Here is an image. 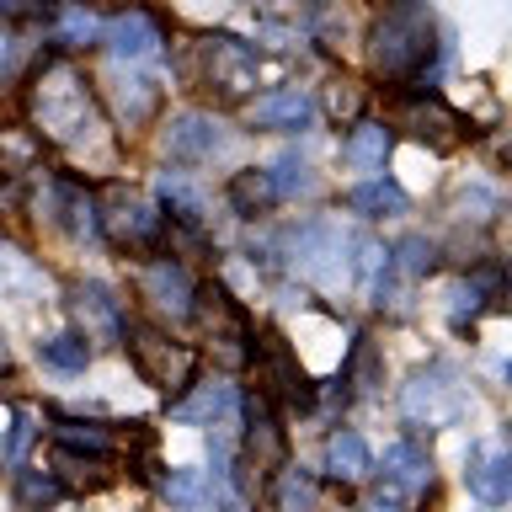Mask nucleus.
<instances>
[{"instance_id":"393cba45","label":"nucleus","mask_w":512,"mask_h":512,"mask_svg":"<svg viewBox=\"0 0 512 512\" xmlns=\"http://www.w3.org/2000/svg\"><path fill=\"white\" fill-rule=\"evenodd\" d=\"M59 208H64V224H70V235H102L96 230V203H91V192L86 187H75V182H59Z\"/></svg>"},{"instance_id":"dca6fc26","label":"nucleus","mask_w":512,"mask_h":512,"mask_svg":"<svg viewBox=\"0 0 512 512\" xmlns=\"http://www.w3.org/2000/svg\"><path fill=\"white\" fill-rule=\"evenodd\" d=\"M464 480H470V491L486 507H502L512 496V459H507V448L470 443V470H464Z\"/></svg>"},{"instance_id":"f704fd0d","label":"nucleus","mask_w":512,"mask_h":512,"mask_svg":"<svg viewBox=\"0 0 512 512\" xmlns=\"http://www.w3.org/2000/svg\"><path fill=\"white\" fill-rule=\"evenodd\" d=\"M27 443H32V422H27L22 411H16V416H11V432H6V443H0V459H6V464H16V459L27 454Z\"/></svg>"},{"instance_id":"cd10ccee","label":"nucleus","mask_w":512,"mask_h":512,"mask_svg":"<svg viewBox=\"0 0 512 512\" xmlns=\"http://www.w3.org/2000/svg\"><path fill=\"white\" fill-rule=\"evenodd\" d=\"M363 107H368V91L358 86V80L336 75L331 86H326V112H331L336 123H358V118H363Z\"/></svg>"},{"instance_id":"20e7f679","label":"nucleus","mask_w":512,"mask_h":512,"mask_svg":"<svg viewBox=\"0 0 512 512\" xmlns=\"http://www.w3.org/2000/svg\"><path fill=\"white\" fill-rule=\"evenodd\" d=\"M118 342L128 347V358H134L139 379L155 384V390L182 395L187 384L198 379V352H192L187 342H171L160 326H123Z\"/></svg>"},{"instance_id":"bb28decb","label":"nucleus","mask_w":512,"mask_h":512,"mask_svg":"<svg viewBox=\"0 0 512 512\" xmlns=\"http://www.w3.org/2000/svg\"><path fill=\"white\" fill-rule=\"evenodd\" d=\"M54 443L70 454V448H86L91 459H107V448H112V438L102 427H91V422H64V416H54Z\"/></svg>"},{"instance_id":"1a4fd4ad","label":"nucleus","mask_w":512,"mask_h":512,"mask_svg":"<svg viewBox=\"0 0 512 512\" xmlns=\"http://www.w3.org/2000/svg\"><path fill=\"white\" fill-rule=\"evenodd\" d=\"M395 128H406L416 144H427V150L443 155V150H454V144L464 139V112H454L443 96L422 91V96H406V102H400Z\"/></svg>"},{"instance_id":"c85d7f7f","label":"nucleus","mask_w":512,"mask_h":512,"mask_svg":"<svg viewBox=\"0 0 512 512\" xmlns=\"http://www.w3.org/2000/svg\"><path fill=\"white\" fill-rule=\"evenodd\" d=\"M59 491H64L59 475H48V470H22V475H16V502L32 507V512H38V507H54Z\"/></svg>"},{"instance_id":"a878e982","label":"nucleus","mask_w":512,"mask_h":512,"mask_svg":"<svg viewBox=\"0 0 512 512\" xmlns=\"http://www.w3.org/2000/svg\"><path fill=\"white\" fill-rule=\"evenodd\" d=\"M38 352H43V363H48V368H64V374H80V368L91 363V342H86V336H75V331L48 336Z\"/></svg>"},{"instance_id":"0eeeda50","label":"nucleus","mask_w":512,"mask_h":512,"mask_svg":"<svg viewBox=\"0 0 512 512\" xmlns=\"http://www.w3.org/2000/svg\"><path fill=\"white\" fill-rule=\"evenodd\" d=\"M400 411L406 422H427V427H448L464 411V384L448 363H432L422 374H411V384L400 390Z\"/></svg>"},{"instance_id":"4468645a","label":"nucleus","mask_w":512,"mask_h":512,"mask_svg":"<svg viewBox=\"0 0 512 512\" xmlns=\"http://www.w3.org/2000/svg\"><path fill=\"white\" fill-rule=\"evenodd\" d=\"M235 400L240 395H235L230 379H203V384L192 379L187 390L171 400V416H176V422H187V427H214L224 411H235Z\"/></svg>"},{"instance_id":"f3484780","label":"nucleus","mask_w":512,"mask_h":512,"mask_svg":"<svg viewBox=\"0 0 512 512\" xmlns=\"http://www.w3.org/2000/svg\"><path fill=\"white\" fill-rule=\"evenodd\" d=\"M315 118V96L299 91V86H283V91H267L251 102V123L256 128H272V134H294Z\"/></svg>"},{"instance_id":"7ed1b4c3","label":"nucleus","mask_w":512,"mask_h":512,"mask_svg":"<svg viewBox=\"0 0 512 512\" xmlns=\"http://www.w3.org/2000/svg\"><path fill=\"white\" fill-rule=\"evenodd\" d=\"M192 80L203 91H214L219 102H240L256 86V48L246 38H230V32H208V38L192 43Z\"/></svg>"},{"instance_id":"c9c22d12","label":"nucleus","mask_w":512,"mask_h":512,"mask_svg":"<svg viewBox=\"0 0 512 512\" xmlns=\"http://www.w3.org/2000/svg\"><path fill=\"white\" fill-rule=\"evenodd\" d=\"M11 64H16V43L11 32H0V80H11Z\"/></svg>"},{"instance_id":"6ab92c4d","label":"nucleus","mask_w":512,"mask_h":512,"mask_svg":"<svg viewBox=\"0 0 512 512\" xmlns=\"http://www.w3.org/2000/svg\"><path fill=\"white\" fill-rule=\"evenodd\" d=\"M326 470H331V480H342V486H358V480L374 470V454H368V443L358 432L342 427L326 438Z\"/></svg>"},{"instance_id":"412c9836","label":"nucleus","mask_w":512,"mask_h":512,"mask_svg":"<svg viewBox=\"0 0 512 512\" xmlns=\"http://www.w3.org/2000/svg\"><path fill=\"white\" fill-rule=\"evenodd\" d=\"M224 198H230L235 214H267L272 203H278V182H272V171H235L230 187H224Z\"/></svg>"},{"instance_id":"f8f14e48","label":"nucleus","mask_w":512,"mask_h":512,"mask_svg":"<svg viewBox=\"0 0 512 512\" xmlns=\"http://www.w3.org/2000/svg\"><path fill=\"white\" fill-rule=\"evenodd\" d=\"M240 406H246V464H251V475L262 480V475H272L283 464V427L272 422V400H262V395H246L240 400Z\"/></svg>"},{"instance_id":"2eb2a0df","label":"nucleus","mask_w":512,"mask_h":512,"mask_svg":"<svg viewBox=\"0 0 512 512\" xmlns=\"http://www.w3.org/2000/svg\"><path fill=\"white\" fill-rule=\"evenodd\" d=\"M224 150V128L208 112H182L166 123V155L171 160H214Z\"/></svg>"},{"instance_id":"9b49d317","label":"nucleus","mask_w":512,"mask_h":512,"mask_svg":"<svg viewBox=\"0 0 512 512\" xmlns=\"http://www.w3.org/2000/svg\"><path fill=\"white\" fill-rule=\"evenodd\" d=\"M139 294L150 299L160 315L187 320V315H192V294H198V283L187 278V267H182V262L160 256V262H144V272H139Z\"/></svg>"},{"instance_id":"39448f33","label":"nucleus","mask_w":512,"mask_h":512,"mask_svg":"<svg viewBox=\"0 0 512 512\" xmlns=\"http://www.w3.org/2000/svg\"><path fill=\"white\" fill-rule=\"evenodd\" d=\"M251 374H256V395L262 400H278V406H310L315 390H310V374L304 363L294 358V347L283 342L278 331H262L251 336Z\"/></svg>"},{"instance_id":"f03ea898","label":"nucleus","mask_w":512,"mask_h":512,"mask_svg":"<svg viewBox=\"0 0 512 512\" xmlns=\"http://www.w3.org/2000/svg\"><path fill=\"white\" fill-rule=\"evenodd\" d=\"M432 54H438V22H432L427 0H390L368 27V70L384 86L422 80Z\"/></svg>"},{"instance_id":"a211bd4d","label":"nucleus","mask_w":512,"mask_h":512,"mask_svg":"<svg viewBox=\"0 0 512 512\" xmlns=\"http://www.w3.org/2000/svg\"><path fill=\"white\" fill-rule=\"evenodd\" d=\"M384 480L400 491H427L432 486V459H427V448L422 443H411V438H400L384 448Z\"/></svg>"},{"instance_id":"e433bc0d","label":"nucleus","mask_w":512,"mask_h":512,"mask_svg":"<svg viewBox=\"0 0 512 512\" xmlns=\"http://www.w3.org/2000/svg\"><path fill=\"white\" fill-rule=\"evenodd\" d=\"M368 512H400V507H384V502H374V507H368Z\"/></svg>"},{"instance_id":"2f4dec72","label":"nucleus","mask_w":512,"mask_h":512,"mask_svg":"<svg viewBox=\"0 0 512 512\" xmlns=\"http://www.w3.org/2000/svg\"><path fill=\"white\" fill-rule=\"evenodd\" d=\"M160 198L171 203V214L182 219V224H198L203 219V198L182 182V176H160Z\"/></svg>"},{"instance_id":"72a5a7b5","label":"nucleus","mask_w":512,"mask_h":512,"mask_svg":"<svg viewBox=\"0 0 512 512\" xmlns=\"http://www.w3.org/2000/svg\"><path fill=\"white\" fill-rule=\"evenodd\" d=\"M272 182H278V198H283V192H310V187H315V176H310V166H304V160L283 155V160H278V171H272Z\"/></svg>"},{"instance_id":"aec40b11","label":"nucleus","mask_w":512,"mask_h":512,"mask_svg":"<svg viewBox=\"0 0 512 512\" xmlns=\"http://www.w3.org/2000/svg\"><path fill=\"white\" fill-rule=\"evenodd\" d=\"M384 155H390V128L374 123V118H358L352 123V134L342 139V160L352 171H374L384 166Z\"/></svg>"},{"instance_id":"6e6552de","label":"nucleus","mask_w":512,"mask_h":512,"mask_svg":"<svg viewBox=\"0 0 512 512\" xmlns=\"http://www.w3.org/2000/svg\"><path fill=\"white\" fill-rule=\"evenodd\" d=\"M192 315H198L203 331L214 336V347L224 352V363H246V352H251V320L230 299V288H219V283L198 288V294H192Z\"/></svg>"},{"instance_id":"4be33fe9","label":"nucleus","mask_w":512,"mask_h":512,"mask_svg":"<svg viewBox=\"0 0 512 512\" xmlns=\"http://www.w3.org/2000/svg\"><path fill=\"white\" fill-rule=\"evenodd\" d=\"M160 102V91L150 86V80H139V75H112V112H118V123H144L155 112Z\"/></svg>"},{"instance_id":"9d476101","label":"nucleus","mask_w":512,"mask_h":512,"mask_svg":"<svg viewBox=\"0 0 512 512\" xmlns=\"http://www.w3.org/2000/svg\"><path fill=\"white\" fill-rule=\"evenodd\" d=\"M102 43H107V54L112 59H128V64H139V59H155L160 48H166V27L155 22L150 11H118L112 22L102 27Z\"/></svg>"},{"instance_id":"b1692460","label":"nucleus","mask_w":512,"mask_h":512,"mask_svg":"<svg viewBox=\"0 0 512 512\" xmlns=\"http://www.w3.org/2000/svg\"><path fill=\"white\" fill-rule=\"evenodd\" d=\"M432 262H438V246L427 235H406V240H395V251H384V267L395 278H427Z\"/></svg>"},{"instance_id":"5701e85b","label":"nucleus","mask_w":512,"mask_h":512,"mask_svg":"<svg viewBox=\"0 0 512 512\" xmlns=\"http://www.w3.org/2000/svg\"><path fill=\"white\" fill-rule=\"evenodd\" d=\"M347 208H352V214H363V219H395V214H406V208H411V198L395 182H363V187L347 192Z\"/></svg>"},{"instance_id":"ddd939ff","label":"nucleus","mask_w":512,"mask_h":512,"mask_svg":"<svg viewBox=\"0 0 512 512\" xmlns=\"http://www.w3.org/2000/svg\"><path fill=\"white\" fill-rule=\"evenodd\" d=\"M70 310L86 326V342H118L123 336V304L112 299V288L102 283H70Z\"/></svg>"},{"instance_id":"473e14b6","label":"nucleus","mask_w":512,"mask_h":512,"mask_svg":"<svg viewBox=\"0 0 512 512\" xmlns=\"http://www.w3.org/2000/svg\"><path fill=\"white\" fill-rule=\"evenodd\" d=\"M315 507V480L304 470H283V486H278V512H310Z\"/></svg>"},{"instance_id":"c756f323","label":"nucleus","mask_w":512,"mask_h":512,"mask_svg":"<svg viewBox=\"0 0 512 512\" xmlns=\"http://www.w3.org/2000/svg\"><path fill=\"white\" fill-rule=\"evenodd\" d=\"M166 502L182 507V512H203L208 507V486L198 470H171L166 475Z\"/></svg>"},{"instance_id":"7c9ffc66","label":"nucleus","mask_w":512,"mask_h":512,"mask_svg":"<svg viewBox=\"0 0 512 512\" xmlns=\"http://www.w3.org/2000/svg\"><path fill=\"white\" fill-rule=\"evenodd\" d=\"M96 38V16L80 11V6H59V27H54V43L59 48H86Z\"/></svg>"},{"instance_id":"f257e3e1","label":"nucleus","mask_w":512,"mask_h":512,"mask_svg":"<svg viewBox=\"0 0 512 512\" xmlns=\"http://www.w3.org/2000/svg\"><path fill=\"white\" fill-rule=\"evenodd\" d=\"M27 112H32V134L54 139L64 150H86L102 134V107H96V91L86 86V75L75 64H43L27 86Z\"/></svg>"},{"instance_id":"423d86ee","label":"nucleus","mask_w":512,"mask_h":512,"mask_svg":"<svg viewBox=\"0 0 512 512\" xmlns=\"http://www.w3.org/2000/svg\"><path fill=\"white\" fill-rule=\"evenodd\" d=\"M96 230H102L118 251H160L166 240V214L155 203L134 198V192L112 187L102 203H96Z\"/></svg>"}]
</instances>
